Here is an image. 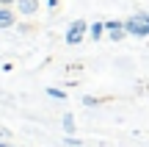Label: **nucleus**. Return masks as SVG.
Instances as JSON below:
<instances>
[{"instance_id":"8","label":"nucleus","mask_w":149,"mask_h":147,"mask_svg":"<svg viewBox=\"0 0 149 147\" xmlns=\"http://www.w3.org/2000/svg\"><path fill=\"white\" fill-rule=\"evenodd\" d=\"M0 147H11V144H0Z\"/></svg>"},{"instance_id":"2","label":"nucleus","mask_w":149,"mask_h":147,"mask_svg":"<svg viewBox=\"0 0 149 147\" xmlns=\"http://www.w3.org/2000/svg\"><path fill=\"white\" fill-rule=\"evenodd\" d=\"M83 33H86V22H83V20H77V22H72V28H69V33H66V42H69V44H77L80 39H83Z\"/></svg>"},{"instance_id":"1","label":"nucleus","mask_w":149,"mask_h":147,"mask_svg":"<svg viewBox=\"0 0 149 147\" xmlns=\"http://www.w3.org/2000/svg\"><path fill=\"white\" fill-rule=\"evenodd\" d=\"M124 31H127L130 36H149V22H141V20H135V17H130V20L124 22Z\"/></svg>"},{"instance_id":"4","label":"nucleus","mask_w":149,"mask_h":147,"mask_svg":"<svg viewBox=\"0 0 149 147\" xmlns=\"http://www.w3.org/2000/svg\"><path fill=\"white\" fill-rule=\"evenodd\" d=\"M19 8L25 11V14H31V11L36 8V0H19Z\"/></svg>"},{"instance_id":"7","label":"nucleus","mask_w":149,"mask_h":147,"mask_svg":"<svg viewBox=\"0 0 149 147\" xmlns=\"http://www.w3.org/2000/svg\"><path fill=\"white\" fill-rule=\"evenodd\" d=\"M0 3H11V0H0Z\"/></svg>"},{"instance_id":"6","label":"nucleus","mask_w":149,"mask_h":147,"mask_svg":"<svg viewBox=\"0 0 149 147\" xmlns=\"http://www.w3.org/2000/svg\"><path fill=\"white\" fill-rule=\"evenodd\" d=\"M102 31H105V22H97V25L91 28V36H94V39H100V36H102Z\"/></svg>"},{"instance_id":"3","label":"nucleus","mask_w":149,"mask_h":147,"mask_svg":"<svg viewBox=\"0 0 149 147\" xmlns=\"http://www.w3.org/2000/svg\"><path fill=\"white\" fill-rule=\"evenodd\" d=\"M11 22H14V14L8 8H0V28H8Z\"/></svg>"},{"instance_id":"5","label":"nucleus","mask_w":149,"mask_h":147,"mask_svg":"<svg viewBox=\"0 0 149 147\" xmlns=\"http://www.w3.org/2000/svg\"><path fill=\"white\" fill-rule=\"evenodd\" d=\"M64 131H66V133H72V131H74V120H72V114H66V117H64Z\"/></svg>"}]
</instances>
